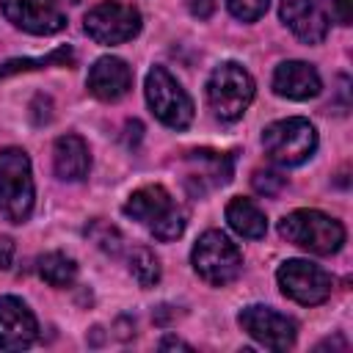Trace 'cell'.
Returning <instances> with one entry per match:
<instances>
[{"label":"cell","mask_w":353,"mask_h":353,"mask_svg":"<svg viewBox=\"0 0 353 353\" xmlns=\"http://www.w3.org/2000/svg\"><path fill=\"white\" fill-rule=\"evenodd\" d=\"M124 215H130L132 221H141L163 243L176 240L185 232V210L176 204V199L163 185L138 188L127 199Z\"/></svg>","instance_id":"cell-1"},{"label":"cell","mask_w":353,"mask_h":353,"mask_svg":"<svg viewBox=\"0 0 353 353\" xmlns=\"http://www.w3.org/2000/svg\"><path fill=\"white\" fill-rule=\"evenodd\" d=\"M33 199L30 157L19 146H6L0 152V215L11 223H25L33 212Z\"/></svg>","instance_id":"cell-2"},{"label":"cell","mask_w":353,"mask_h":353,"mask_svg":"<svg viewBox=\"0 0 353 353\" xmlns=\"http://www.w3.org/2000/svg\"><path fill=\"white\" fill-rule=\"evenodd\" d=\"M279 234L287 243L320 256L336 254L345 243V226L320 210H292L279 221Z\"/></svg>","instance_id":"cell-3"},{"label":"cell","mask_w":353,"mask_h":353,"mask_svg":"<svg viewBox=\"0 0 353 353\" xmlns=\"http://www.w3.org/2000/svg\"><path fill=\"white\" fill-rule=\"evenodd\" d=\"M254 99V77L234 61H226L212 69L207 80V102L215 119L237 121Z\"/></svg>","instance_id":"cell-4"},{"label":"cell","mask_w":353,"mask_h":353,"mask_svg":"<svg viewBox=\"0 0 353 353\" xmlns=\"http://www.w3.org/2000/svg\"><path fill=\"white\" fill-rule=\"evenodd\" d=\"M262 146H265V154L273 163H279L284 168H292V165L306 163L314 154L317 130L309 119L290 116V119L273 121L262 130Z\"/></svg>","instance_id":"cell-5"},{"label":"cell","mask_w":353,"mask_h":353,"mask_svg":"<svg viewBox=\"0 0 353 353\" xmlns=\"http://www.w3.org/2000/svg\"><path fill=\"white\" fill-rule=\"evenodd\" d=\"M190 262H193V270L212 287H226L243 270L240 248L221 229H210L196 240L190 251Z\"/></svg>","instance_id":"cell-6"},{"label":"cell","mask_w":353,"mask_h":353,"mask_svg":"<svg viewBox=\"0 0 353 353\" xmlns=\"http://www.w3.org/2000/svg\"><path fill=\"white\" fill-rule=\"evenodd\" d=\"M146 102L152 113L171 130H185L193 121V99L163 66H152L146 74Z\"/></svg>","instance_id":"cell-7"},{"label":"cell","mask_w":353,"mask_h":353,"mask_svg":"<svg viewBox=\"0 0 353 353\" xmlns=\"http://www.w3.org/2000/svg\"><path fill=\"white\" fill-rule=\"evenodd\" d=\"M276 281L287 298L303 306H317L331 295V273L309 259H287L276 270Z\"/></svg>","instance_id":"cell-8"},{"label":"cell","mask_w":353,"mask_h":353,"mask_svg":"<svg viewBox=\"0 0 353 353\" xmlns=\"http://www.w3.org/2000/svg\"><path fill=\"white\" fill-rule=\"evenodd\" d=\"M85 33L97 44H121L141 33V11L130 3L105 0L85 14Z\"/></svg>","instance_id":"cell-9"},{"label":"cell","mask_w":353,"mask_h":353,"mask_svg":"<svg viewBox=\"0 0 353 353\" xmlns=\"http://www.w3.org/2000/svg\"><path fill=\"white\" fill-rule=\"evenodd\" d=\"M237 323L251 339H256L268 350H287L295 345V320L270 306L251 303L237 314Z\"/></svg>","instance_id":"cell-10"},{"label":"cell","mask_w":353,"mask_h":353,"mask_svg":"<svg viewBox=\"0 0 353 353\" xmlns=\"http://www.w3.org/2000/svg\"><path fill=\"white\" fill-rule=\"evenodd\" d=\"M6 19L33 36H50L66 28L63 11L52 0H0Z\"/></svg>","instance_id":"cell-11"},{"label":"cell","mask_w":353,"mask_h":353,"mask_svg":"<svg viewBox=\"0 0 353 353\" xmlns=\"http://www.w3.org/2000/svg\"><path fill=\"white\" fill-rule=\"evenodd\" d=\"M281 22L306 44H320L328 36L331 14L325 0H281Z\"/></svg>","instance_id":"cell-12"},{"label":"cell","mask_w":353,"mask_h":353,"mask_svg":"<svg viewBox=\"0 0 353 353\" xmlns=\"http://www.w3.org/2000/svg\"><path fill=\"white\" fill-rule=\"evenodd\" d=\"M39 336L36 314L17 295L0 298V350H22L30 347Z\"/></svg>","instance_id":"cell-13"},{"label":"cell","mask_w":353,"mask_h":353,"mask_svg":"<svg viewBox=\"0 0 353 353\" xmlns=\"http://www.w3.org/2000/svg\"><path fill=\"white\" fill-rule=\"evenodd\" d=\"M85 83H88V91L97 99L116 102L132 88V69L116 55H102L88 69V80Z\"/></svg>","instance_id":"cell-14"},{"label":"cell","mask_w":353,"mask_h":353,"mask_svg":"<svg viewBox=\"0 0 353 353\" xmlns=\"http://www.w3.org/2000/svg\"><path fill=\"white\" fill-rule=\"evenodd\" d=\"M320 88H323L320 74L306 61H284L273 72V91L279 97H287V99H298L301 102V99L317 97Z\"/></svg>","instance_id":"cell-15"},{"label":"cell","mask_w":353,"mask_h":353,"mask_svg":"<svg viewBox=\"0 0 353 353\" xmlns=\"http://www.w3.org/2000/svg\"><path fill=\"white\" fill-rule=\"evenodd\" d=\"M52 165H55V174L66 182H80L88 176V168H91V152H88V143L80 138V135H61L52 146Z\"/></svg>","instance_id":"cell-16"},{"label":"cell","mask_w":353,"mask_h":353,"mask_svg":"<svg viewBox=\"0 0 353 353\" xmlns=\"http://www.w3.org/2000/svg\"><path fill=\"white\" fill-rule=\"evenodd\" d=\"M188 163L193 165V171L188 176L199 182V193H204L207 188L226 185L232 179V168H234V157L232 154H221V152H210V149L190 152Z\"/></svg>","instance_id":"cell-17"},{"label":"cell","mask_w":353,"mask_h":353,"mask_svg":"<svg viewBox=\"0 0 353 353\" xmlns=\"http://www.w3.org/2000/svg\"><path fill=\"white\" fill-rule=\"evenodd\" d=\"M226 221H229V226H232L240 237H248V240H259V237H265V232H268V218H265V212H262L251 199H243V196H237V199H232V201L226 204Z\"/></svg>","instance_id":"cell-18"},{"label":"cell","mask_w":353,"mask_h":353,"mask_svg":"<svg viewBox=\"0 0 353 353\" xmlns=\"http://www.w3.org/2000/svg\"><path fill=\"white\" fill-rule=\"evenodd\" d=\"M39 276L50 287H69L77 279V262L63 251H47L39 256Z\"/></svg>","instance_id":"cell-19"},{"label":"cell","mask_w":353,"mask_h":353,"mask_svg":"<svg viewBox=\"0 0 353 353\" xmlns=\"http://www.w3.org/2000/svg\"><path fill=\"white\" fill-rule=\"evenodd\" d=\"M50 63L72 66V63H74V52H72V47H58V50H52V52L44 55V58H11V61H6V63L0 66V80L11 77V74H17V72L44 69V66H50Z\"/></svg>","instance_id":"cell-20"},{"label":"cell","mask_w":353,"mask_h":353,"mask_svg":"<svg viewBox=\"0 0 353 353\" xmlns=\"http://www.w3.org/2000/svg\"><path fill=\"white\" fill-rule=\"evenodd\" d=\"M130 273L141 287H154L160 281V259L152 248H135L130 254Z\"/></svg>","instance_id":"cell-21"},{"label":"cell","mask_w":353,"mask_h":353,"mask_svg":"<svg viewBox=\"0 0 353 353\" xmlns=\"http://www.w3.org/2000/svg\"><path fill=\"white\" fill-rule=\"evenodd\" d=\"M85 234L105 251V254H119L121 251V243H124V237H121V232L116 229V226H110V223H105V221H91L88 226H85Z\"/></svg>","instance_id":"cell-22"},{"label":"cell","mask_w":353,"mask_h":353,"mask_svg":"<svg viewBox=\"0 0 353 353\" xmlns=\"http://www.w3.org/2000/svg\"><path fill=\"white\" fill-rule=\"evenodd\" d=\"M251 185H254V190H256L259 196H279V193L284 190L287 179H284L279 171H270V168L262 171V168H259V171H254Z\"/></svg>","instance_id":"cell-23"},{"label":"cell","mask_w":353,"mask_h":353,"mask_svg":"<svg viewBox=\"0 0 353 353\" xmlns=\"http://www.w3.org/2000/svg\"><path fill=\"white\" fill-rule=\"evenodd\" d=\"M226 6H229V11H232L234 19H240V22H256L268 11L270 0H226Z\"/></svg>","instance_id":"cell-24"},{"label":"cell","mask_w":353,"mask_h":353,"mask_svg":"<svg viewBox=\"0 0 353 353\" xmlns=\"http://www.w3.org/2000/svg\"><path fill=\"white\" fill-rule=\"evenodd\" d=\"M325 3H328V14L334 22L350 25V0H325Z\"/></svg>","instance_id":"cell-25"},{"label":"cell","mask_w":353,"mask_h":353,"mask_svg":"<svg viewBox=\"0 0 353 353\" xmlns=\"http://www.w3.org/2000/svg\"><path fill=\"white\" fill-rule=\"evenodd\" d=\"M185 3H188V11L199 19H210L215 11V0H185Z\"/></svg>","instance_id":"cell-26"},{"label":"cell","mask_w":353,"mask_h":353,"mask_svg":"<svg viewBox=\"0 0 353 353\" xmlns=\"http://www.w3.org/2000/svg\"><path fill=\"white\" fill-rule=\"evenodd\" d=\"M14 240L11 237H6V234H0V270H8L11 268V262H14Z\"/></svg>","instance_id":"cell-27"},{"label":"cell","mask_w":353,"mask_h":353,"mask_svg":"<svg viewBox=\"0 0 353 353\" xmlns=\"http://www.w3.org/2000/svg\"><path fill=\"white\" fill-rule=\"evenodd\" d=\"M160 347H163V350H168V347H182V350H190V345H188V342L174 339V336H165V339L160 342Z\"/></svg>","instance_id":"cell-28"},{"label":"cell","mask_w":353,"mask_h":353,"mask_svg":"<svg viewBox=\"0 0 353 353\" xmlns=\"http://www.w3.org/2000/svg\"><path fill=\"white\" fill-rule=\"evenodd\" d=\"M325 347H342V350H347V342L342 336H336V339H325V342L317 345V350H325Z\"/></svg>","instance_id":"cell-29"},{"label":"cell","mask_w":353,"mask_h":353,"mask_svg":"<svg viewBox=\"0 0 353 353\" xmlns=\"http://www.w3.org/2000/svg\"><path fill=\"white\" fill-rule=\"evenodd\" d=\"M72 3H74V0H72Z\"/></svg>","instance_id":"cell-30"}]
</instances>
